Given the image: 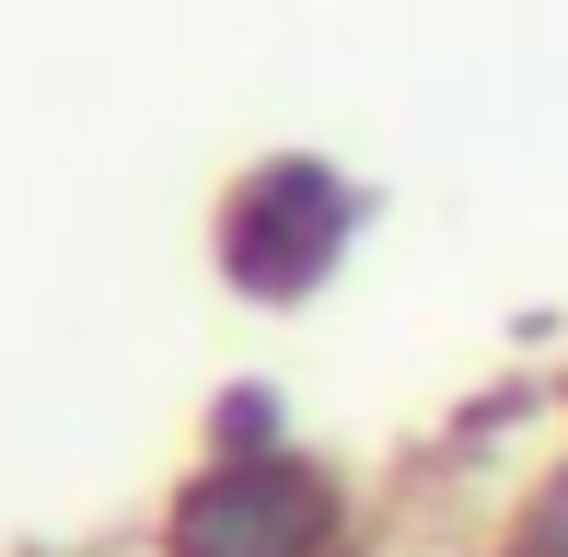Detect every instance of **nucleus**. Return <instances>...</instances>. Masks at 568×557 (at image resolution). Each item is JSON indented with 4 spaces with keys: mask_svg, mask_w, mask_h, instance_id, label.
Here are the masks:
<instances>
[{
    "mask_svg": "<svg viewBox=\"0 0 568 557\" xmlns=\"http://www.w3.org/2000/svg\"><path fill=\"white\" fill-rule=\"evenodd\" d=\"M359 221H372V186H348L325 151H267V163L232 174L210 244H221V278L244 302H314L348 267Z\"/></svg>",
    "mask_w": 568,
    "mask_h": 557,
    "instance_id": "nucleus-1",
    "label": "nucleus"
},
{
    "mask_svg": "<svg viewBox=\"0 0 568 557\" xmlns=\"http://www.w3.org/2000/svg\"><path fill=\"white\" fill-rule=\"evenodd\" d=\"M210 442H221V453H278V442H291V429H278V395H267V384H232L221 418H210Z\"/></svg>",
    "mask_w": 568,
    "mask_h": 557,
    "instance_id": "nucleus-4",
    "label": "nucleus"
},
{
    "mask_svg": "<svg viewBox=\"0 0 568 557\" xmlns=\"http://www.w3.org/2000/svg\"><path fill=\"white\" fill-rule=\"evenodd\" d=\"M557 407H568V372H557Z\"/></svg>",
    "mask_w": 568,
    "mask_h": 557,
    "instance_id": "nucleus-5",
    "label": "nucleus"
},
{
    "mask_svg": "<svg viewBox=\"0 0 568 557\" xmlns=\"http://www.w3.org/2000/svg\"><path fill=\"white\" fill-rule=\"evenodd\" d=\"M487 557H568V465H557L546 488H534L523 512L499 523V546H487Z\"/></svg>",
    "mask_w": 568,
    "mask_h": 557,
    "instance_id": "nucleus-3",
    "label": "nucleus"
},
{
    "mask_svg": "<svg viewBox=\"0 0 568 557\" xmlns=\"http://www.w3.org/2000/svg\"><path fill=\"white\" fill-rule=\"evenodd\" d=\"M163 557H348V488L314 453H210L163 512Z\"/></svg>",
    "mask_w": 568,
    "mask_h": 557,
    "instance_id": "nucleus-2",
    "label": "nucleus"
}]
</instances>
